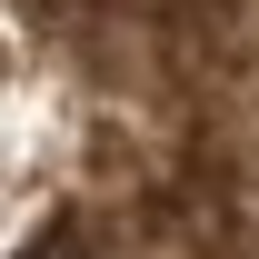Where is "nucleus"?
<instances>
[{
	"mask_svg": "<svg viewBox=\"0 0 259 259\" xmlns=\"http://www.w3.org/2000/svg\"><path fill=\"white\" fill-rule=\"evenodd\" d=\"M180 70H190L199 150L220 180V220L239 259H259V0H169Z\"/></svg>",
	"mask_w": 259,
	"mask_h": 259,
	"instance_id": "f257e3e1",
	"label": "nucleus"
}]
</instances>
